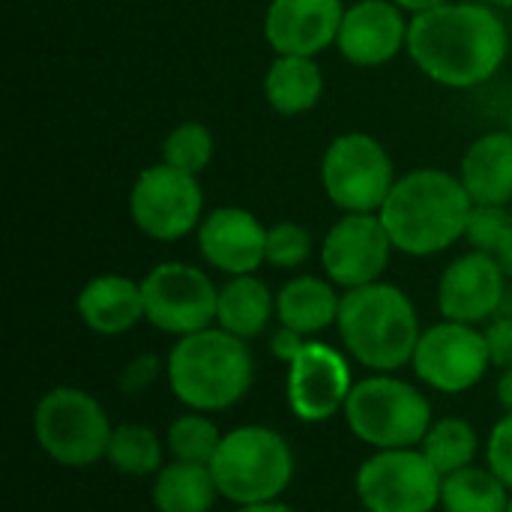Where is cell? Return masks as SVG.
<instances>
[{
    "label": "cell",
    "mask_w": 512,
    "mask_h": 512,
    "mask_svg": "<svg viewBox=\"0 0 512 512\" xmlns=\"http://www.w3.org/2000/svg\"><path fill=\"white\" fill-rule=\"evenodd\" d=\"M408 57L435 84L471 90L495 78L510 51V33L492 3L450 0L411 15Z\"/></svg>",
    "instance_id": "cell-1"
},
{
    "label": "cell",
    "mask_w": 512,
    "mask_h": 512,
    "mask_svg": "<svg viewBox=\"0 0 512 512\" xmlns=\"http://www.w3.org/2000/svg\"><path fill=\"white\" fill-rule=\"evenodd\" d=\"M474 201L459 174L444 168H414L396 180L378 210L396 252L429 258L447 252L468 234Z\"/></svg>",
    "instance_id": "cell-2"
},
{
    "label": "cell",
    "mask_w": 512,
    "mask_h": 512,
    "mask_svg": "<svg viewBox=\"0 0 512 512\" xmlns=\"http://www.w3.org/2000/svg\"><path fill=\"white\" fill-rule=\"evenodd\" d=\"M336 330L345 354L369 372H399L411 366L423 336L414 300L384 279L342 291Z\"/></svg>",
    "instance_id": "cell-3"
},
{
    "label": "cell",
    "mask_w": 512,
    "mask_h": 512,
    "mask_svg": "<svg viewBox=\"0 0 512 512\" xmlns=\"http://www.w3.org/2000/svg\"><path fill=\"white\" fill-rule=\"evenodd\" d=\"M168 387L180 405L219 414L240 405L255 384V360L243 339L207 327L174 342L165 360Z\"/></svg>",
    "instance_id": "cell-4"
},
{
    "label": "cell",
    "mask_w": 512,
    "mask_h": 512,
    "mask_svg": "<svg viewBox=\"0 0 512 512\" xmlns=\"http://www.w3.org/2000/svg\"><path fill=\"white\" fill-rule=\"evenodd\" d=\"M342 417L351 435L372 450L420 447L435 423L429 396L396 372H372L360 378Z\"/></svg>",
    "instance_id": "cell-5"
},
{
    "label": "cell",
    "mask_w": 512,
    "mask_h": 512,
    "mask_svg": "<svg viewBox=\"0 0 512 512\" xmlns=\"http://www.w3.org/2000/svg\"><path fill=\"white\" fill-rule=\"evenodd\" d=\"M294 450L270 426H240L222 435L210 462L219 495L237 507L279 501L294 480Z\"/></svg>",
    "instance_id": "cell-6"
},
{
    "label": "cell",
    "mask_w": 512,
    "mask_h": 512,
    "mask_svg": "<svg viewBox=\"0 0 512 512\" xmlns=\"http://www.w3.org/2000/svg\"><path fill=\"white\" fill-rule=\"evenodd\" d=\"M108 411L81 387H54L33 408V435L39 450L63 468H90L108 453Z\"/></svg>",
    "instance_id": "cell-7"
},
{
    "label": "cell",
    "mask_w": 512,
    "mask_h": 512,
    "mask_svg": "<svg viewBox=\"0 0 512 512\" xmlns=\"http://www.w3.org/2000/svg\"><path fill=\"white\" fill-rule=\"evenodd\" d=\"M387 147L369 132L336 135L321 156V186L342 213H378L396 186Z\"/></svg>",
    "instance_id": "cell-8"
},
{
    "label": "cell",
    "mask_w": 512,
    "mask_h": 512,
    "mask_svg": "<svg viewBox=\"0 0 512 512\" xmlns=\"http://www.w3.org/2000/svg\"><path fill=\"white\" fill-rule=\"evenodd\" d=\"M129 216L135 228L156 243H177L189 237L204 219V192L198 177L168 162L144 168L129 189Z\"/></svg>",
    "instance_id": "cell-9"
},
{
    "label": "cell",
    "mask_w": 512,
    "mask_h": 512,
    "mask_svg": "<svg viewBox=\"0 0 512 512\" xmlns=\"http://www.w3.org/2000/svg\"><path fill=\"white\" fill-rule=\"evenodd\" d=\"M444 477L420 447L375 450L357 471V498L366 512H435Z\"/></svg>",
    "instance_id": "cell-10"
},
{
    "label": "cell",
    "mask_w": 512,
    "mask_h": 512,
    "mask_svg": "<svg viewBox=\"0 0 512 512\" xmlns=\"http://www.w3.org/2000/svg\"><path fill=\"white\" fill-rule=\"evenodd\" d=\"M144 321L168 336H192L216 324L219 288L195 264L165 261L141 279Z\"/></svg>",
    "instance_id": "cell-11"
},
{
    "label": "cell",
    "mask_w": 512,
    "mask_h": 512,
    "mask_svg": "<svg viewBox=\"0 0 512 512\" xmlns=\"http://www.w3.org/2000/svg\"><path fill=\"white\" fill-rule=\"evenodd\" d=\"M492 366L486 333L474 324L438 321L423 330L411 369L417 378L438 393H468L474 390Z\"/></svg>",
    "instance_id": "cell-12"
},
{
    "label": "cell",
    "mask_w": 512,
    "mask_h": 512,
    "mask_svg": "<svg viewBox=\"0 0 512 512\" xmlns=\"http://www.w3.org/2000/svg\"><path fill=\"white\" fill-rule=\"evenodd\" d=\"M396 252L378 213H342L321 240V267L324 276L342 288H363L381 282L390 255Z\"/></svg>",
    "instance_id": "cell-13"
},
{
    "label": "cell",
    "mask_w": 512,
    "mask_h": 512,
    "mask_svg": "<svg viewBox=\"0 0 512 512\" xmlns=\"http://www.w3.org/2000/svg\"><path fill=\"white\" fill-rule=\"evenodd\" d=\"M354 384L348 357L321 339H309L300 357L288 363V408L303 423H327L345 411Z\"/></svg>",
    "instance_id": "cell-14"
},
{
    "label": "cell",
    "mask_w": 512,
    "mask_h": 512,
    "mask_svg": "<svg viewBox=\"0 0 512 512\" xmlns=\"http://www.w3.org/2000/svg\"><path fill=\"white\" fill-rule=\"evenodd\" d=\"M507 300V273L483 252L471 249L447 264L438 279V309L447 321L489 324Z\"/></svg>",
    "instance_id": "cell-15"
},
{
    "label": "cell",
    "mask_w": 512,
    "mask_h": 512,
    "mask_svg": "<svg viewBox=\"0 0 512 512\" xmlns=\"http://www.w3.org/2000/svg\"><path fill=\"white\" fill-rule=\"evenodd\" d=\"M408 27V12L393 0H354L345 6L336 48L351 66L375 69L408 48Z\"/></svg>",
    "instance_id": "cell-16"
},
{
    "label": "cell",
    "mask_w": 512,
    "mask_h": 512,
    "mask_svg": "<svg viewBox=\"0 0 512 512\" xmlns=\"http://www.w3.org/2000/svg\"><path fill=\"white\" fill-rule=\"evenodd\" d=\"M195 237L201 258L225 276H249L267 264V228L246 207L204 213Z\"/></svg>",
    "instance_id": "cell-17"
},
{
    "label": "cell",
    "mask_w": 512,
    "mask_h": 512,
    "mask_svg": "<svg viewBox=\"0 0 512 512\" xmlns=\"http://www.w3.org/2000/svg\"><path fill=\"white\" fill-rule=\"evenodd\" d=\"M342 18V0H270L264 12V39L276 54L318 57L336 45Z\"/></svg>",
    "instance_id": "cell-18"
},
{
    "label": "cell",
    "mask_w": 512,
    "mask_h": 512,
    "mask_svg": "<svg viewBox=\"0 0 512 512\" xmlns=\"http://www.w3.org/2000/svg\"><path fill=\"white\" fill-rule=\"evenodd\" d=\"M75 312L81 324L96 336H123L144 321V294L141 282L102 273L84 282L75 297Z\"/></svg>",
    "instance_id": "cell-19"
},
{
    "label": "cell",
    "mask_w": 512,
    "mask_h": 512,
    "mask_svg": "<svg viewBox=\"0 0 512 512\" xmlns=\"http://www.w3.org/2000/svg\"><path fill=\"white\" fill-rule=\"evenodd\" d=\"M459 180L474 207H510L512 204V135L507 129L486 132L468 144Z\"/></svg>",
    "instance_id": "cell-20"
},
{
    "label": "cell",
    "mask_w": 512,
    "mask_h": 512,
    "mask_svg": "<svg viewBox=\"0 0 512 512\" xmlns=\"http://www.w3.org/2000/svg\"><path fill=\"white\" fill-rule=\"evenodd\" d=\"M342 294L327 276H294L276 294V321L306 339L321 336L339 321Z\"/></svg>",
    "instance_id": "cell-21"
},
{
    "label": "cell",
    "mask_w": 512,
    "mask_h": 512,
    "mask_svg": "<svg viewBox=\"0 0 512 512\" xmlns=\"http://www.w3.org/2000/svg\"><path fill=\"white\" fill-rule=\"evenodd\" d=\"M324 96V72L315 57L276 54L264 72V99L282 117L312 111Z\"/></svg>",
    "instance_id": "cell-22"
},
{
    "label": "cell",
    "mask_w": 512,
    "mask_h": 512,
    "mask_svg": "<svg viewBox=\"0 0 512 512\" xmlns=\"http://www.w3.org/2000/svg\"><path fill=\"white\" fill-rule=\"evenodd\" d=\"M273 318H276V294L255 273L228 276V282L219 285L216 327H222L225 333L249 342L258 339Z\"/></svg>",
    "instance_id": "cell-23"
},
{
    "label": "cell",
    "mask_w": 512,
    "mask_h": 512,
    "mask_svg": "<svg viewBox=\"0 0 512 512\" xmlns=\"http://www.w3.org/2000/svg\"><path fill=\"white\" fill-rule=\"evenodd\" d=\"M219 486L210 465L195 462H165L153 477V507L156 512H213Z\"/></svg>",
    "instance_id": "cell-24"
},
{
    "label": "cell",
    "mask_w": 512,
    "mask_h": 512,
    "mask_svg": "<svg viewBox=\"0 0 512 512\" xmlns=\"http://www.w3.org/2000/svg\"><path fill=\"white\" fill-rule=\"evenodd\" d=\"M510 498L512 489L489 465H468L456 474H447L441 483L444 512H507Z\"/></svg>",
    "instance_id": "cell-25"
},
{
    "label": "cell",
    "mask_w": 512,
    "mask_h": 512,
    "mask_svg": "<svg viewBox=\"0 0 512 512\" xmlns=\"http://www.w3.org/2000/svg\"><path fill=\"white\" fill-rule=\"evenodd\" d=\"M165 438L150 426L120 423L111 432L105 462L123 477H156L165 468Z\"/></svg>",
    "instance_id": "cell-26"
},
{
    "label": "cell",
    "mask_w": 512,
    "mask_h": 512,
    "mask_svg": "<svg viewBox=\"0 0 512 512\" xmlns=\"http://www.w3.org/2000/svg\"><path fill=\"white\" fill-rule=\"evenodd\" d=\"M420 450L435 465V471L441 477H447V474H456L468 465H477L480 435L465 417H441L426 432Z\"/></svg>",
    "instance_id": "cell-27"
},
{
    "label": "cell",
    "mask_w": 512,
    "mask_h": 512,
    "mask_svg": "<svg viewBox=\"0 0 512 512\" xmlns=\"http://www.w3.org/2000/svg\"><path fill=\"white\" fill-rule=\"evenodd\" d=\"M222 429L213 423L210 414L201 411H186L180 414L168 432H165V447L168 456L177 462H195V465H210L219 444H222Z\"/></svg>",
    "instance_id": "cell-28"
},
{
    "label": "cell",
    "mask_w": 512,
    "mask_h": 512,
    "mask_svg": "<svg viewBox=\"0 0 512 512\" xmlns=\"http://www.w3.org/2000/svg\"><path fill=\"white\" fill-rule=\"evenodd\" d=\"M465 240L471 249L489 255L512 279V210L510 207H474Z\"/></svg>",
    "instance_id": "cell-29"
},
{
    "label": "cell",
    "mask_w": 512,
    "mask_h": 512,
    "mask_svg": "<svg viewBox=\"0 0 512 512\" xmlns=\"http://www.w3.org/2000/svg\"><path fill=\"white\" fill-rule=\"evenodd\" d=\"M216 153V138L210 132V126L198 123V120H183L177 123L165 141H162V162L186 171V174H201Z\"/></svg>",
    "instance_id": "cell-30"
},
{
    "label": "cell",
    "mask_w": 512,
    "mask_h": 512,
    "mask_svg": "<svg viewBox=\"0 0 512 512\" xmlns=\"http://www.w3.org/2000/svg\"><path fill=\"white\" fill-rule=\"evenodd\" d=\"M312 234L300 222H276L267 228V264L276 270H300L312 258Z\"/></svg>",
    "instance_id": "cell-31"
},
{
    "label": "cell",
    "mask_w": 512,
    "mask_h": 512,
    "mask_svg": "<svg viewBox=\"0 0 512 512\" xmlns=\"http://www.w3.org/2000/svg\"><path fill=\"white\" fill-rule=\"evenodd\" d=\"M486 465L512 489V411H504V417L489 432Z\"/></svg>",
    "instance_id": "cell-32"
},
{
    "label": "cell",
    "mask_w": 512,
    "mask_h": 512,
    "mask_svg": "<svg viewBox=\"0 0 512 512\" xmlns=\"http://www.w3.org/2000/svg\"><path fill=\"white\" fill-rule=\"evenodd\" d=\"M162 372H165V369H162L159 357L141 354V357H132V360L120 369L117 387H120L126 396H138V393H144L147 387H153L156 378H159Z\"/></svg>",
    "instance_id": "cell-33"
},
{
    "label": "cell",
    "mask_w": 512,
    "mask_h": 512,
    "mask_svg": "<svg viewBox=\"0 0 512 512\" xmlns=\"http://www.w3.org/2000/svg\"><path fill=\"white\" fill-rule=\"evenodd\" d=\"M486 345H489V357L492 366H498L501 372L512 366V312L510 315H495L486 324Z\"/></svg>",
    "instance_id": "cell-34"
},
{
    "label": "cell",
    "mask_w": 512,
    "mask_h": 512,
    "mask_svg": "<svg viewBox=\"0 0 512 512\" xmlns=\"http://www.w3.org/2000/svg\"><path fill=\"white\" fill-rule=\"evenodd\" d=\"M306 342H309V339H306L303 333L288 330V327H282V324H279V330L270 336V354L288 366V363H294V360L300 357V351L306 348Z\"/></svg>",
    "instance_id": "cell-35"
},
{
    "label": "cell",
    "mask_w": 512,
    "mask_h": 512,
    "mask_svg": "<svg viewBox=\"0 0 512 512\" xmlns=\"http://www.w3.org/2000/svg\"><path fill=\"white\" fill-rule=\"evenodd\" d=\"M396 6H402L408 15H420V12H429V9H438L450 0H393Z\"/></svg>",
    "instance_id": "cell-36"
},
{
    "label": "cell",
    "mask_w": 512,
    "mask_h": 512,
    "mask_svg": "<svg viewBox=\"0 0 512 512\" xmlns=\"http://www.w3.org/2000/svg\"><path fill=\"white\" fill-rule=\"evenodd\" d=\"M498 402L504 411H512V366L501 372V381H498Z\"/></svg>",
    "instance_id": "cell-37"
},
{
    "label": "cell",
    "mask_w": 512,
    "mask_h": 512,
    "mask_svg": "<svg viewBox=\"0 0 512 512\" xmlns=\"http://www.w3.org/2000/svg\"><path fill=\"white\" fill-rule=\"evenodd\" d=\"M237 512H297L294 507L282 504V501H264V504H246V507H237Z\"/></svg>",
    "instance_id": "cell-38"
},
{
    "label": "cell",
    "mask_w": 512,
    "mask_h": 512,
    "mask_svg": "<svg viewBox=\"0 0 512 512\" xmlns=\"http://www.w3.org/2000/svg\"><path fill=\"white\" fill-rule=\"evenodd\" d=\"M495 9H512V0H489Z\"/></svg>",
    "instance_id": "cell-39"
},
{
    "label": "cell",
    "mask_w": 512,
    "mask_h": 512,
    "mask_svg": "<svg viewBox=\"0 0 512 512\" xmlns=\"http://www.w3.org/2000/svg\"><path fill=\"white\" fill-rule=\"evenodd\" d=\"M507 132L512 135V99H510V108H507Z\"/></svg>",
    "instance_id": "cell-40"
},
{
    "label": "cell",
    "mask_w": 512,
    "mask_h": 512,
    "mask_svg": "<svg viewBox=\"0 0 512 512\" xmlns=\"http://www.w3.org/2000/svg\"><path fill=\"white\" fill-rule=\"evenodd\" d=\"M507 512H512V498H510V510H507Z\"/></svg>",
    "instance_id": "cell-41"
},
{
    "label": "cell",
    "mask_w": 512,
    "mask_h": 512,
    "mask_svg": "<svg viewBox=\"0 0 512 512\" xmlns=\"http://www.w3.org/2000/svg\"><path fill=\"white\" fill-rule=\"evenodd\" d=\"M510 210H512V204H510Z\"/></svg>",
    "instance_id": "cell-42"
}]
</instances>
